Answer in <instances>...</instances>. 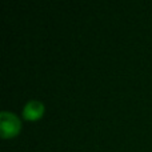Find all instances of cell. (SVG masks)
Here are the masks:
<instances>
[{"mask_svg": "<svg viewBox=\"0 0 152 152\" xmlns=\"http://www.w3.org/2000/svg\"><path fill=\"white\" fill-rule=\"evenodd\" d=\"M0 123H1V136L4 139L15 136L20 131V121L11 112L3 111L0 113Z\"/></svg>", "mask_w": 152, "mask_h": 152, "instance_id": "1", "label": "cell"}, {"mask_svg": "<svg viewBox=\"0 0 152 152\" xmlns=\"http://www.w3.org/2000/svg\"><path fill=\"white\" fill-rule=\"evenodd\" d=\"M44 112V105L40 102H36V100H31L26 104L23 110V116L28 120H37L40 116Z\"/></svg>", "mask_w": 152, "mask_h": 152, "instance_id": "2", "label": "cell"}]
</instances>
